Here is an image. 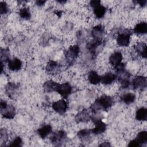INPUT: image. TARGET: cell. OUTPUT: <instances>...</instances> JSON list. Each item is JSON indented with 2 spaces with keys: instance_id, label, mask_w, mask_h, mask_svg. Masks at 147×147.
I'll use <instances>...</instances> for the list:
<instances>
[{
  "instance_id": "30",
  "label": "cell",
  "mask_w": 147,
  "mask_h": 147,
  "mask_svg": "<svg viewBox=\"0 0 147 147\" xmlns=\"http://www.w3.org/2000/svg\"><path fill=\"white\" fill-rule=\"evenodd\" d=\"M19 15L21 18L25 20H29L31 17V14L29 8L23 7L19 11Z\"/></svg>"
},
{
  "instance_id": "20",
  "label": "cell",
  "mask_w": 147,
  "mask_h": 147,
  "mask_svg": "<svg viewBox=\"0 0 147 147\" xmlns=\"http://www.w3.org/2000/svg\"><path fill=\"white\" fill-rule=\"evenodd\" d=\"M134 49L141 56L144 58H146L147 47L145 43L143 42H138L136 45H134Z\"/></svg>"
},
{
  "instance_id": "36",
  "label": "cell",
  "mask_w": 147,
  "mask_h": 147,
  "mask_svg": "<svg viewBox=\"0 0 147 147\" xmlns=\"http://www.w3.org/2000/svg\"><path fill=\"white\" fill-rule=\"evenodd\" d=\"M146 0H140V1H136V2L138 3L141 7H143L146 5Z\"/></svg>"
},
{
  "instance_id": "11",
  "label": "cell",
  "mask_w": 147,
  "mask_h": 147,
  "mask_svg": "<svg viewBox=\"0 0 147 147\" xmlns=\"http://www.w3.org/2000/svg\"><path fill=\"white\" fill-rule=\"evenodd\" d=\"M91 117L92 115L90 114V111L88 110L84 109L76 114L75 119L77 123L86 122L91 119Z\"/></svg>"
},
{
  "instance_id": "14",
  "label": "cell",
  "mask_w": 147,
  "mask_h": 147,
  "mask_svg": "<svg viewBox=\"0 0 147 147\" xmlns=\"http://www.w3.org/2000/svg\"><path fill=\"white\" fill-rule=\"evenodd\" d=\"M18 86L12 82H9L5 86V92L7 95L10 98H13L17 94Z\"/></svg>"
},
{
  "instance_id": "6",
  "label": "cell",
  "mask_w": 147,
  "mask_h": 147,
  "mask_svg": "<svg viewBox=\"0 0 147 147\" xmlns=\"http://www.w3.org/2000/svg\"><path fill=\"white\" fill-rule=\"evenodd\" d=\"M91 119L92 120L95 125L94 128L91 130L92 133L98 135L103 133L106 130V125L100 119L95 118L92 117Z\"/></svg>"
},
{
  "instance_id": "7",
  "label": "cell",
  "mask_w": 147,
  "mask_h": 147,
  "mask_svg": "<svg viewBox=\"0 0 147 147\" xmlns=\"http://www.w3.org/2000/svg\"><path fill=\"white\" fill-rule=\"evenodd\" d=\"M146 78L142 76H137L135 77L132 81V86L135 90H142L146 87Z\"/></svg>"
},
{
  "instance_id": "12",
  "label": "cell",
  "mask_w": 147,
  "mask_h": 147,
  "mask_svg": "<svg viewBox=\"0 0 147 147\" xmlns=\"http://www.w3.org/2000/svg\"><path fill=\"white\" fill-rule=\"evenodd\" d=\"M60 65L56 61L50 60L45 67L46 72L49 74H57L60 71Z\"/></svg>"
},
{
  "instance_id": "29",
  "label": "cell",
  "mask_w": 147,
  "mask_h": 147,
  "mask_svg": "<svg viewBox=\"0 0 147 147\" xmlns=\"http://www.w3.org/2000/svg\"><path fill=\"white\" fill-rule=\"evenodd\" d=\"M10 60V53L8 49H1V63H6Z\"/></svg>"
},
{
  "instance_id": "2",
  "label": "cell",
  "mask_w": 147,
  "mask_h": 147,
  "mask_svg": "<svg viewBox=\"0 0 147 147\" xmlns=\"http://www.w3.org/2000/svg\"><path fill=\"white\" fill-rule=\"evenodd\" d=\"M115 68L117 72V78L118 79L121 87L123 88H127L130 84L129 78L130 75V73L125 69L124 64L121 63Z\"/></svg>"
},
{
  "instance_id": "5",
  "label": "cell",
  "mask_w": 147,
  "mask_h": 147,
  "mask_svg": "<svg viewBox=\"0 0 147 147\" xmlns=\"http://www.w3.org/2000/svg\"><path fill=\"white\" fill-rule=\"evenodd\" d=\"M131 33L130 30L120 33L117 37V43L120 47H127L130 43Z\"/></svg>"
},
{
  "instance_id": "18",
  "label": "cell",
  "mask_w": 147,
  "mask_h": 147,
  "mask_svg": "<svg viewBox=\"0 0 147 147\" xmlns=\"http://www.w3.org/2000/svg\"><path fill=\"white\" fill-rule=\"evenodd\" d=\"M58 83L53 80H48L45 82L43 85V88L46 92H52L53 91H56L59 86Z\"/></svg>"
},
{
  "instance_id": "28",
  "label": "cell",
  "mask_w": 147,
  "mask_h": 147,
  "mask_svg": "<svg viewBox=\"0 0 147 147\" xmlns=\"http://www.w3.org/2000/svg\"><path fill=\"white\" fill-rule=\"evenodd\" d=\"M135 140L140 144L141 146L142 144H145L147 142V132L146 131H142L140 132L136 138H135Z\"/></svg>"
},
{
  "instance_id": "15",
  "label": "cell",
  "mask_w": 147,
  "mask_h": 147,
  "mask_svg": "<svg viewBox=\"0 0 147 147\" xmlns=\"http://www.w3.org/2000/svg\"><path fill=\"white\" fill-rule=\"evenodd\" d=\"M122 60V55L120 52H114L109 57V61L114 68H116L119 64L121 63Z\"/></svg>"
},
{
  "instance_id": "21",
  "label": "cell",
  "mask_w": 147,
  "mask_h": 147,
  "mask_svg": "<svg viewBox=\"0 0 147 147\" xmlns=\"http://www.w3.org/2000/svg\"><path fill=\"white\" fill-rule=\"evenodd\" d=\"M117 78L116 75L112 72H108L101 76L100 82L104 84L108 85L113 83Z\"/></svg>"
},
{
  "instance_id": "19",
  "label": "cell",
  "mask_w": 147,
  "mask_h": 147,
  "mask_svg": "<svg viewBox=\"0 0 147 147\" xmlns=\"http://www.w3.org/2000/svg\"><path fill=\"white\" fill-rule=\"evenodd\" d=\"M52 126L50 125H44L37 130V133L40 137L44 139L52 132Z\"/></svg>"
},
{
  "instance_id": "1",
  "label": "cell",
  "mask_w": 147,
  "mask_h": 147,
  "mask_svg": "<svg viewBox=\"0 0 147 147\" xmlns=\"http://www.w3.org/2000/svg\"><path fill=\"white\" fill-rule=\"evenodd\" d=\"M113 104V98L108 95H102L98 98L90 107L91 111L96 113L100 110H106Z\"/></svg>"
},
{
  "instance_id": "3",
  "label": "cell",
  "mask_w": 147,
  "mask_h": 147,
  "mask_svg": "<svg viewBox=\"0 0 147 147\" xmlns=\"http://www.w3.org/2000/svg\"><path fill=\"white\" fill-rule=\"evenodd\" d=\"M80 49L78 45H74L70 46L65 52V57L68 64H72L75 59L78 57Z\"/></svg>"
},
{
  "instance_id": "16",
  "label": "cell",
  "mask_w": 147,
  "mask_h": 147,
  "mask_svg": "<svg viewBox=\"0 0 147 147\" xmlns=\"http://www.w3.org/2000/svg\"><path fill=\"white\" fill-rule=\"evenodd\" d=\"M9 69L13 71H17L21 69L22 67V61L18 58H14L7 62Z\"/></svg>"
},
{
  "instance_id": "26",
  "label": "cell",
  "mask_w": 147,
  "mask_h": 147,
  "mask_svg": "<svg viewBox=\"0 0 147 147\" xmlns=\"http://www.w3.org/2000/svg\"><path fill=\"white\" fill-rule=\"evenodd\" d=\"M91 133V130L83 129L78 132L77 136L82 141H87L90 138Z\"/></svg>"
},
{
  "instance_id": "10",
  "label": "cell",
  "mask_w": 147,
  "mask_h": 147,
  "mask_svg": "<svg viewBox=\"0 0 147 147\" xmlns=\"http://www.w3.org/2000/svg\"><path fill=\"white\" fill-rule=\"evenodd\" d=\"M105 34V29L102 25L94 26L91 31V35L95 40L102 41Z\"/></svg>"
},
{
  "instance_id": "8",
  "label": "cell",
  "mask_w": 147,
  "mask_h": 147,
  "mask_svg": "<svg viewBox=\"0 0 147 147\" xmlns=\"http://www.w3.org/2000/svg\"><path fill=\"white\" fill-rule=\"evenodd\" d=\"M56 91L61 95V97L65 99L71 94L72 92V87L68 82L61 84H59Z\"/></svg>"
},
{
  "instance_id": "24",
  "label": "cell",
  "mask_w": 147,
  "mask_h": 147,
  "mask_svg": "<svg viewBox=\"0 0 147 147\" xmlns=\"http://www.w3.org/2000/svg\"><path fill=\"white\" fill-rule=\"evenodd\" d=\"M93 9H94V13L95 17L98 18H102L105 16L106 11L105 7H104L103 5L100 4L93 7Z\"/></svg>"
},
{
  "instance_id": "32",
  "label": "cell",
  "mask_w": 147,
  "mask_h": 147,
  "mask_svg": "<svg viewBox=\"0 0 147 147\" xmlns=\"http://www.w3.org/2000/svg\"><path fill=\"white\" fill-rule=\"evenodd\" d=\"M7 140V133L5 129H1L0 131V141L1 143L6 142Z\"/></svg>"
},
{
  "instance_id": "35",
  "label": "cell",
  "mask_w": 147,
  "mask_h": 147,
  "mask_svg": "<svg viewBox=\"0 0 147 147\" xmlns=\"http://www.w3.org/2000/svg\"><path fill=\"white\" fill-rule=\"evenodd\" d=\"M90 4L91 5V7H94L96 6L100 5V1H98V0H94V1H91L90 2Z\"/></svg>"
},
{
  "instance_id": "34",
  "label": "cell",
  "mask_w": 147,
  "mask_h": 147,
  "mask_svg": "<svg viewBox=\"0 0 147 147\" xmlns=\"http://www.w3.org/2000/svg\"><path fill=\"white\" fill-rule=\"evenodd\" d=\"M128 146H131V147H138L141 146L140 144L134 140H133L130 141V142L128 144Z\"/></svg>"
},
{
  "instance_id": "13",
  "label": "cell",
  "mask_w": 147,
  "mask_h": 147,
  "mask_svg": "<svg viewBox=\"0 0 147 147\" xmlns=\"http://www.w3.org/2000/svg\"><path fill=\"white\" fill-rule=\"evenodd\" d=\"M2 117L6 119H13L16 115V109L12 105H8L3 109L1 110Z\"/></svg>"
},
{
  "instance_id": "17",
  "label": "cell",
  "mask_w": 147,
  "mask_h": 147,
  "mask_svg": "<svg viewBox=\"0 0 147 147\" xmlns=\"http://www.w3.org/2000/svg\"><path fill=\"white\" fill-rule=\"evenodd\" d=\"M102 41L93 40L87 44V49L88 50L91 55L95 56L96 54V50L98 47L102 44Z\"/></svg>"
},
{
  "instance_id": "37",
  "label": "cell",
  "mask_w": 147,
  "mask_h": 147,
  "mask_svg": "<svg viewBox=\"0 0 147 147\" xmlns=\"http://www.w3.org/2000/svg\"><path fill=\"white\" fill-rule=\"evenodd\" d=\"M46 2V1H42V0H38L36 2V3L37 6H41L44 5V3Z\"/></svg>"
},
{
  "instance_id": "33",
  "label": "cell",
  "mask_w": 147,
  "mask_h": 147,
  "mask_svg": "<svg viewBox=\"0 0 147 147\" xmlns=\"http://www.w3.org/2000/svg\"><path fill=\"white\" fill-rule=\"evenodd\" d=\"M8 12V7L7 3L5 2L2 1L0 2V13L1 14H6Z\"/></svg>"
},
{
  "instance_id": "25",
  "label": "cell",
  "mask_w": 147,
  "mask_h": 147,
  "mask_svg": "<svg viewBox=\"0 0 147 147\" xmlns=\"http://www.w3.org/2000/svg\"><path fill=\"white\" fill-rule=\"evenodd\" d=\"M147 118V109L141 107L138 109L136 113V119L138 121H146Z\"/></svg>"
},
{
  "instance_id": "22",
  "label": "cell",
  "mask_w": 147,
  "mask_h": 147,
  "mask_svg": "<svg viewBox=\"0 0 147 147\" xmlns=\"http://www.w3.org/2000/svg\"><path fill=\"white\" fill-rule=\"evenodd\" d=\"M88 79L91 84L96 85L100 82L101 76H100L96 71H91L88 75Z\"/></svg>"
},
{
  "instance_id": "23",
  "label": "cell",
  "mask_w": 147,
  "mask_h": 147,
  "mask_svg": "<svg viewBox=\"0 0 147 147\" xmlns=\"http://www.w3.org/2000/svg\"><path fill=\"white\" fill-rule=\"evenodd\" d=\"M134 32L138 34H144L147 32V24L145 22L137 24L134 28Z\"/></svg>"
},
{
  "instance_id": "4",
  "label": "cell",
  "mask_w": 147,
  "mask_h": 147,
  "mask_svg": "<svg viewBox=\"0 0 147 147\" xmlns=\"http://www.w3.org/2000/svg\"><path fill=\"white\" fill-rule=\"evenodd\" d=\"M67 138V134L63 130H59L54 133L51 137L50 140L52 144L55 146H60L65 141Z\"/></svg>"
},
{
  "instance_id": "39",
  "label": "cell",
  "mask_w": 147,
  "mask_h": 147,
  "mask_svg": "<svg viewBox=\"0 0 147 147\" xmlns=\"http://www.w3.org/2000/svg\"><path fill=\"white\" fill-rule=\"evenodd\" d=\"M57 2L60 3H64L66 1H57Z\"/></svg>"
},
{
  "instance_id": "9",
  "label": "cell",
  "mask_w": 147,
  "mask_h": 147,
  "mask_svg": "<svg viewBox=\"0 0 147 147\" xmlns=\"http://www.w3.org/2000/svg\"><path fill=\"white\" fill-rule=\"evenodd\" d=\"M67 104L64 99H60L52 104V109L60 115H63L67 111Z\"/></svg>"
},
{
  "instance_id": "38",
  "label": "cell",
  "mask_w": 147,
  "mask_h": 147,
  "mask_svg": "<svg viewBox=\"0 0 147 147\" xmlns=\"http://www.w3.org/2000/svg\"><path fill=\"white\" fill-rule=\"evenodd\" d=\"M111 145L108 142H105L99 145V146H110Z\"/></svg>"
},
{
  "instance_id": "27",
  "label": "cell",
  "mask_w": 147,
  "mask_h": 147,
  "mask_svg": "<svg viewBox=\"0 0 147 147\" xmlns=\"http://www.w3.org/2000/svg\"><path fill=\"white\" fill-rule=\"evenodd\" d=\"M136 96L132 93H127L123 95L121 97V100L126 105H130L133 103L135 100Z\"/></svg>"
},
{
  "instance_id": "31",
  "label": "cell",
  "mask_w": 147,
  "mask_h": 147,
  "mask_svg": "<svg viewBox=\"0 0 147 147\" xmlns=\"http://www.w3.org/2000/svg\"><path fill=\"white\" fill-rule=\"evenodd\" d=\"M22 145V140L20 137H16L9 145L11 147H21Z\"/></svg>"
}]
</instances>
